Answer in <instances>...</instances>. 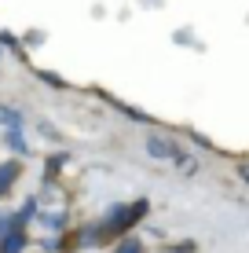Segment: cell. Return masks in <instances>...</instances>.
Here are the masks:
<instances>
[{"label": "cell", "instance_id": "obj_1", "mask_svg": "<svg viewBox=\"0 0 249 253\" xmlns=\"http://www.w3.org/2000/svg\"><path fill=\"white\" fill-rule=\"evenodd\" d=\"M147 151L154 154V158H176V154H179L176 147L169 143V139H158V136H150V139H147Z\"/></svg>", "mask_w": 249, "mask_h": 253}, {"label": "cell", "instance_id": "obj_2", "mask_svg": "<svg viewBox=\"0 0 249 253\" xmlns=\"http://www.w3.org/2000/svg\"><path fill=\"white\" fill-rule=\"evenodd\" d=\"M15 172H19V165H0V195H4L7 184L15 180Z\"/></svg>", "mask_w": 249, "mask_h": 253}, {"label": "cell", "instance_id": "obj_3", "mask_svg": "<svg viewBox=\"0 0 249 253\" xmlns=\"http://www.w3.org/2000/svg\"><path fill=\"white\" fill-rule=\"evenodd\" d=\"M0 125H19V114L7 110V107H0Z\"/></svg>", "mask_w": 249, "mask_h": 253}, {"label": "cell", "instance_id": "obj_4", "mask_svg": "<svg viewBox=\"0 0 249 253\" xmlns=\"http://www.w3.org/2000/svg\"><path fill=\"white\" fill-rule=\"evenodd\" d=\"M22 250V235H11V239L4 242V253H19Z\"/></svg>", "mask_w": 249, "mask_h": 253}, {"label": "cell", "instance_id": "obj_5", "mask_svg": "<svg viewBox=\"0 0 249 253\" xmlns=\"http://www.w3.org/2000/svg\"><path fill=\"white\" fill-rule=\"evenodd\" d=\"M121 253H140V242H125V246H121Z\"/></svg>", "mask_w": 249, "mask_h": 253}]
</instances>
